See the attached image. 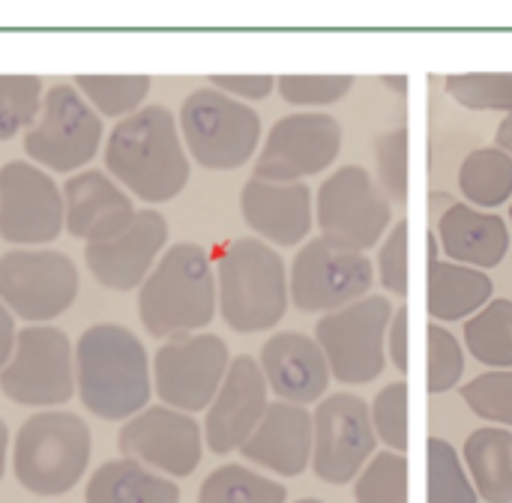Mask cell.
<instances>
[{"instance_id": "obj_1", "label": "cell", "mask_w": 512, "mask_h": 503, "mask_svg": "<svg viewBox=\"0 0 512 503\" xmlns=\"http://www.w3.org/2000/svg\"><path fill=\"white\" fill-rule=\"evenodd\" d=\"M105 165L123 189L150 204L177 198L189 183V153L180 126L162 105H144L111 129Z\"/></svg>"}, {"instance_id": "obj_2", "label": "cell", "mask_w": 512, "mask_h": 503, "mask_svg": "<svg viewBox=\"0 0 512 503\" xmlns=\"http://www.w3.org/2000/svg\"><path fill=\"white\" fill-rule=\"evenodd\" d=\"M75 393L102 420H129L153 396L144 342L120 324H93L75 345Z\"/></svg>"}, {"instance_id": "obj_3", "label": "cell", "mask_w": 512, "mask_h": 503, "mask_svg": "<svg viewBox=\"0 0 512 503\" xmlns=\"http://www.w3.org/2000/svg\"><path fill=\"white\" fill-rule=\"evenodd\" d=\"M138 315L156 339L207 327L216 315V276L207 252L195 243L171 246L141 282Z\"/></svg>"}, {"instance_id": "obj_4", "label": "cell", "mask_w": 512, "mask_h": 503, "mask_svg": "<svg viewBox=\"0 0 512 503\" xmlns=\"http://www.w3.org/2000/svg\"><path fill=\"white\" fill-rule=\"evenodd\" d=\"M219 312L237 333L276 327L288 309V273L282 255L255 237H240L216 261Z\"/></svg>"}, {"instance_id": "obj_5", "label": "cell", "mask_w": 512, "mask_h": 503, "mask_svg": "<svg viewBox=\"0 0 512 503\" xmlns=\"http://www.w3.org/2000/svg\"><path fill=\"white\" fill-rule=\"evenodd\" d=\"M90 429L66 411H39L15 435L12 468L21 489L57 498L81 483L90 465Z\"/></svg>"}, {"instance_id": "obj_6", "label": "cell", "mask_w": 512, "mask_h": 503, "mask_svg": "<svg viewBox=\"0 0 512 503\" xmlns=\"http://www.w3.org/2000/svg\"><path fill=\"white\" fill-rule=\"evenodd\" d=\"M177 126L186 153L210 171L246 165L261 141L258 111L213 87H198L183 99Z\"/></svg>"}, {"instance_id": "obj_7", "label": "cell", "mask_w": 512, "mask_h": 503, "mask_svg": "<svg viewBox=\"0 0 512 503\" xmlns=\"http://www.w3.org/2000/svg\"><path fill=\"white\" fill-rule=\"evenodd\" d=\"M393 303L381 294L363 297L345 309L327 312L315 327L330 375L339 384L357 387L375 381L387 366V330Z\"/></svg>"}, {"instance_id": "obj_8", "label": "cell", "mask_w": 512, "mask_h": 503, "mask_svg": "<svg viewBox=\"0 0 512 503\" xmlns=\"http://www.w3.org/2000/svg\"><path fill=\"white\" fill-rule=\"evenodd\" d=\"M390 219L393 204L363 165L333 171L318 189L315 222L321 228V240L339 249H372L390 228Z\"/></svg>"}, {"instance_id": "obj_9", "label": "cell", "mask_w": 512, "mask_h": 503, "mask_svg": "<svg viewBox=\"0 0 512 503\" xmlns=\"http://www.w3.org/2000/svg\"><path fill=\"white\" fill-rule=\"evenodd\" d=\"M102 144V120L75 84H54L42 96L36 123L24 135V150L48 171L72 174L84 168Z\"/></svg>"}, {"instance_id": "obj_10", "label": "cell", "mask_w": 512, "mask_h": 503, "mask_svg": "<svg viewBox=\"0 0 512 503\" xmlns=\"http://www.w3.org/2000/svg\"><path fill=\"white\" fill-rule=\"evenodd\" d=\"M0 390L27 408H54L75 393L72 345L51 324L24 327L15 336L9 363L0 369Z\"/></svg>"}, {"instance_id": "obj_11", "label": "cell", "mask_w": 512, "mask_h": 503, "mask_svg": "<svg viewBox=\"0 0 512 503\" xmlns=\"http://www.w3.org/2000/svg\"><path fill=\"white\" fill-rule=\"evenodd\" d=\"M228 366L231 354L225 339L213 333L174 336L156 351L153 390L174 411H207L225 381Z\"/></svg>"}, {"instance_id": "obj_12", "label": "cell", "mask_w": 512, "mask_h": 503, "mask_svg": "<svg viewBox=\"0 0 512 503\" xmlns=\"http://www.w3.org/2000/svg\"><path fill=\"white\" fill-rule=\"evenodd\" d=\"M78 297V270L54 249H12L0 255V303L33 324L54 321Z\"/></svg>"}, {"instance_id": "obj_13", "label": "cell", "mask_w": 512, "mask_h": 503, "mask_svg": "<svg viewBox=\"0 0 512 503\" xmlns=\"http://www.w3.org/2000/svg\"><path fill=\"white\" fill-rule=\"evenodd\" d=\"M375 267L366 252H348L327 240H309L297 252L288 294L300 312H336L372 291Z\"/></svg>"}, {"instance_id": "obj_14", "label": "cell", "mask_w": 512, "mask_h": 503, "mask_svg": "<svg viewBox=\"0 0 512 503\" xmlns=\"http://www.w3.org/2000/svg\"><path fill=\"white\" fill-rule=\"evenodd\" d=\"M372 408L354 393L327 396L312 414V468L330 486L351 483L375 456Z\"/></svg>"}, {"instance_id": "obj_15", "label": "cell", "mask_w": 512, "mask_h": 503, "mask_svg": "<svg viewBox=\"0 0 512 503\" xmlns=\"http://www.w3.org/2000/svg\"><path fill=\"white\" fill-rule=\"evenodd\" d=\"M342 150V126L321 111L288 114L273 123L258 162L255 177L273 183H303V177L327 171Z\"/></svg>"}, {"instance_id": "obj_16", "label": "cell", "mask_w": 512, "mask_h": 503, "mask_svg": "<svg viewBox=\"0 0 512 503\" xmlns=\"http://www.w3.org/2000/svg\"><path fill=\"white\" fill-rule=\"evenodd\" d=\"M63 231V189L54 177L30 162L0 168V237L18 249L54 243Z\"/></svg>"}, {"instance_id": "obj_17", "label": "cell", "mask_w": 512, "mask_h": 503, "mask_svg": "<svg viewBox=\"0 0 512 503\" xmlns=\"http://www.w3.org/2000/svg\"><path fill=\"white\" fill-rule=\"evenodd\" d=\"M117 447L126 459L165 477H189L201 465V429L195 417L168 405H153L129 417Z\"/></svg>"}, {"instance_id": "obj_18", "label": "cell", "mask_w": 512, "mask_h": 503, "mask_svg": "<svg viewBox=\"0 0 512 503\" xmlns=\"http://www.w3.org/2000/svg\"><path fill=\"white\" fill-rule=\"evenodd\" d=\"M267 405H270V387L264 381L261 366L249 354H240L237 360H231L225 381L207 408L204 435L210 450L216 456H228L240 450L249 441V435L258 429Z\"/></svg>"}, {"instance_id": "obj_19", "label": "cell", "mask_w": 512, "mask_h": 503, "mask_svg": "<svg viewBox=\"0 0 512 503\" xmlns=\"http://www.w3.org/2000/svg\"><path fill=\"white\" fill-rule=\"evenodd\" d=\"M168 243V222L159 210H138L135 219L111 240L87 243L84 258L96 282L111 291H132L156 267Z\"/></svg>"}, {"instance_id": "obj_20", "label": "cell", "mask_w": 512, "mask_h": 503, "mask_svg": "<svg viewBox=\"0 0 512 503\" xmlns=\"http://www.w3.org/2000/svg\"><path fill=\"white\" fill-rule=\"evenodd\" d=\"M135 213L132 198L105 171H78L63 183V225L78 240H111L135 219Z\"/></svg>"}, {"instance_id": "obj_21", "label": "cell", "mask_w": 512, "mask_h": 503, "mask_svg": "<svg viewBox=\"0 0 512 503\" xmlns=\"http://www.w3.org/2000/svg\"><path fill=\"white\" fill-rule=\"evenodd\" d=\"M261 372L279 402L312 405L330 387V366L315 339L297 330L276 333L261 348Z\"/></svg>"}, {"instance_id": "obj_22", "label": "cell", "mask_w": 512, "mask_h": 503, "mask_svg": "<svg viewBox=\"0 0 512 503\" xmlns=\"http://www.w3.org/2000/svg\"><path fill=\"white\" fill-rule=\"evenodd\" d=\"M246 225L276 246H297L312 231V189L306 183H273L252 177L243 186Z\"/></svg>"}, {"instance_id": "obj_23", "label": "cell", "mask_w": 512, "mask_h": 503, "mask_svg": "<svg viewBox=\"0 0 512 503\" xmlns=\"http://www.w3.org/2000/svg\"><path fill=\"white\" fill-rule=\"evenodd\" d=\"M243 459L279 477H300L312 462V414L303 405H267L258 429L240 447Z\"/></svg>"}, {"instance_id": "obj_24", "label": "cell", "mask_w": 512, "mask_h": 503, "mask_svg": "<svg viewBox=\"0 0 512 503\" xmlns=\"http://www.w3.org/2000/svg\"><path fill=\"white\" fill-rule=\"evenodd\" d=\"M438 246L453 264L492 270L510 249V228L501 216L483 213L471 204H450L438 219Z\"/></svg>"}, {"instance_id": "obj_25", "label": "cell", "mask_w": 512, "mask_h": 503, "mask_svg": "<svg viewBox=\"0 0 512 503\" xmlns=\"http://www.w3.org/2000/svg\"><path fill=\"white\" fill-rule=\"evenodd\" d=\"M495 282L486 270L432 261L429 267V315L435 321H462L465 315H477L486 303H492Z\"/></svg>"}, {"instance_id": "obj_26", "label": "cell", "mask_w": 512, "mask_h": 503, "mask_svg": "<svg viewBox=\"0 0 512 503\" xmlns=\"http://www.w3.org/2000/svg\"><path fill=\"white\" fill-rule=\"evenodd\" d=\"M87 503H180V489L165 474H156L132 459L105 462L87 483Z\"/></svg>"}, {"instance_id": "obj_27", "label": "cell", "mask_w": 512, "mask_h": 503, "mask_svg": "<svg viewBox=\"0 0 512 503\" xmlns=\"http://www.w3.org/2000/svg\"><path fill=\"white\" fill-rule=\"evenodd\" d=\"M465 462L477 495L489 503H512V435L507 429H477L465 441Z\"/></svg>"}, {"instance_id": "obj_28", "label": "cell", "mask_w": 512, "mask_h": 503, "mask_svg": "<svg viewBox=\"0 0 512 503\" xmlns=\"http://www.w3.org/2000/svg\"><path fill=\"white\" fill-rule=\"evenodd\" d=\"M459 189L477 207H501L512 195V156L498 147L468 153L459 168Z\"/></svg>"}, {"instance_id": "obj_29", "label": "cell", "mask_w": 512, "mask_h": 503, "mask_svg": "<svg viewBox=\"0 0 512 503\" xmlns=\"http://www.w3.org/2000/svg\"><path fill=\"white\" fill-rule=\"evenodd\" d=\"M468 351L492 369L512 366V300L486 303L468 324H465Z\"/></svg>"}, {"instance_id": "obj_30", "label": "cell", "mask_w": 512, "mask_h": 503, "mask_svg": "<svg viewBox=\"0 0 512 503\" xmlns=\"http://www.w3.org/2000/svg\"><path fill=\"white\" fill-rule=\"evenodd\" d=\"M75 90L90 102L96 114L123 120L144 108L150 75H75Z\"/></svg>"}, {"instance_id": "obj_31", "label": "cell", "mask_w": 512, "mask_h": 503, "mask_svg": "<svg viewBox=\"0 0 512 503\" xmlns=\"http://www.w3.org/2000/svg\"><path fill=\"white\" fill-rule=\"evenodd\" d=\"M285 498L288 492L282 483L243 465H222L204 480L198 503H285Z\"/></svg>"}, {"instance_id": "obj_32", "label": "cell", "mask_w": 512, "mask_h": 503, "mask_svg": "<svg viewBox=\"0 0 512 503\" xmlns=\"http://www.w3.org/2000/svg\"><path fill=\"white\" fill-rule=\"evenodd\" d=\"M357 503H408V459L405 453H378L357 474Z\"/></svg>"}, {"instance_id": "obj_33", "label": "cell", "mask_w": 512, "mask_h": 503, "mask_svg": "<svg viewBox=\"0 0 512 503\" xmlns=\"http://www.w3.org/2000/svg\"><path fill=\"white\" fill-rule=\"evenodd\" d=\"M42 78L36 75H0V141L30 129L42 108Z\"/></svg>"}, {"instance_id": "obj_34", "label": "cell", "mask_w": 512, "mask_h": 503, "mask_svg": "<svg viewBox=\"0 0 512 503\" xmlns=\"http://www.w3.org/2000/svg\"><path fill=\"white\" fill-rule=\"evenodd\" d=\"M429 503H477L459 453L444 438H429Z\"/></svg>"}, {"instance_id": "obj_35", "label": "cell", "mask_w": 512, "mask_h": 503, "mask_svg": "<svg viewBox=\"0 0 512 503\" xmlns=\"http://www.w3.org/2000/svg\"><path fill=\"white\" fill-rule=\"evenodd\" d=\"M447 93L474 111H512V72H468L447 75Z\"/></svg>"}, {"instance_id": "obj_36", "label": "cell", "mask_w": 512, "mask_h": 503, "mask_svg": "<svg viewBox=\"0 0 512 503\" xmlns=\"http://www.w3.org/2000/svg\"><path fill=\"white\" fill-rule=\"evenodd\" d=\"M462 399L465 405L489 420V423H501L512 426V372L510 369H492L480 378H474L471 384L462 387Z\"/></svg>"}, {"instance_id": "obj_37", "label": "cell", "mask_w": 512, "mask_h": 503, "mask_svg": "<svg viewBox=\"0 0 512 503\" xmlns=\"http://www.w3.org/2000/svg\"><path fill=\"white\" fill-rule=\"evenodd\" d=\"M372 426H375V435L393 453L408 450V384L405 381L387 384L375 396V402H372Z\"/></svg>"}, {"instance_id": "obj_38", "label": "cell", "mask_w": 512, "mask_h": 503, "mask_svg": "<svg viewBox=\"0 0 512 503\" xmlns=\"http://www.w3.org/2000/svg\"><path fill=\"white\" fill-rule=\"evenodd\" d=\"M465 375V351L459 345V339L432 324L429 327V393L441 396L450 393L453 387H459Z\"/></svg>"}, {"instance_id": "obj_39", "label": "cell", "mask_w": 512, "mask_h": 503, "mask_svg": "<svg viewBox=\"0 0 512 503\" xmlns=\"http://www.w3.org/2000/svg\"><path fill=\"white\" fill-rule=\"evenodd\" d=\"M375 162L384 183V195L396 204L408 201V129H390L375 141Z\"/></svg>"}, {"instance_id": "obj_40", "label": "cell", "mask_w": 512, "mask_h": 503, "mask_svg": "<svg viewBox=\"0 0 512 503\" xmlns=\"http://www.w3.org/2000/svg\"><path fill=\"white\" fill-rule=\"evenodd\" d=\"M276 87L291 105H333L354 87V75H282Z\"/></svg>"}, {"instance_id": "obj_41", "label": "cell", "mask_w": 512, "mask_h": 503, "mask_svg": "<svg viewBox=\"0 0 512 503\" xmlns=\"http://www.w3.org/2000/svg\"><path fill=\"white\" fill-rule=\"evenodd\" d=\"M378 276L387 291L399 297L408 294V222H399L387 231L378 252Z\"/></svg>"}, {"instance_id": "obj_42", "label": "cell", "mask_w": 512, "mask_h": 503, "mask_svg": "<svg viewBox=\"0 0 512 503\" xmlns=\"http://www.w3.org/2000/svg\"><path fill=\"white\" fill-rule=\"evenodd\" d=\"M210 87L231 99H264L276 87L273 75H210Z\"/></svg>"}, {"instance_id": "obj_43", "label": "cell", "mask_w": 512, "mask_h": 503, "mask_svg": "<svg viewBox=\"0 0 512 503\" xmlns=\"http://www.w3.org/2000/svg\"><path fill=\"white\" fill-rule=\"evenodd\" d=\"M387 348H390V360L393 366L408 375V306H399L393 312L390 330H387Z\"/></svg>"}, {"instance_id": "obj_44", "label": "cell", "mask_w": 512, "mask_h": 503, "mask_svg": "<svg viewBox=\"0 0 512 503\" xmlns=\"http://www.w3.org/2000/svg\"><path fill=\"white\" fill-rule=\"evenodd\" d=\"M15 315L0 303V369L9 363L12 357V348H15Z\"/></svg>"}, {"instance_id": "obj_45", "label": "cell", "mask_w": 512, "mask_h": 503, "mask_svg": "<svg viewBox=\"0 0 512 503\" xmlns=\"http://www.w3.org/2000/svg\"><path fill=\"white\" fill-rule=\"evenodd\" d=\"M495 144H498V150H504V153H510L512 156V111L504 117V123L498 126Z\"/></svg>"}, {"instance_id": "obj_46", "label": "cell", "mask_w": 512, "mask_h": 503, "mask_svg": "<svg viewBox=\"0 0 512 503\" xmlns=\"http://www.w3.org/2000/svg\"><path fill=\"white\" fill-rule=\"evenodd\" d=\"M6 447H9V432H6V423L0 420V480L6 471Z\"/></svg>"}, {"instance_id": "obj_47", "label": "cell", "mask_w": 512, "mask_h": 503, "mask_svg": "<svg viewBox=\"0 0 512 503\" xmlns=\"http://www.w3.org/2000/svg\"><path fill=\"white\" fill-rule=\"evenodd\" d=\"M384 81H387L390 87H399L402 93L408 90V78H405V75H399V78H384Z\"/></svg>"}, {"instance_id": "obj_48", "label": "cell", "mask_w": 512, "mask_h": 503, "mask_svg": "<svg viewBox=\"0 0 512 503\" xmlns=\"http://www.w3.org/2000/svg\"><path fill=\"white\" fill-rule=\"evenodd\" d=\"M297 503H324V501H315V498H303V501H297Z\"/></svg>"}, {"instance_id": "obj_49", "label": "cell", "mask_w": 512, "mask_h": 503, "mask_svg": "<svg viewBox=\"0 0 512 503\" xmlns=\"http://www.w3.org/2000/svg\"><path fill=\"white\" fill-rule=\"evenodd\" d=\"M510 219H512V207H510Z\"/></svg>"}]
</instances>
